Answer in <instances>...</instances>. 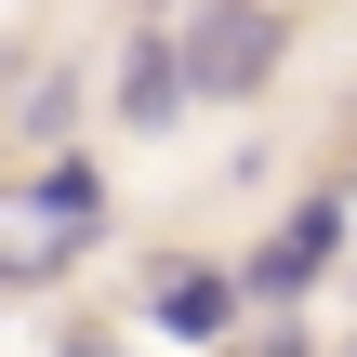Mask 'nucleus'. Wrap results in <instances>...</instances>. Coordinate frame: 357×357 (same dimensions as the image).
<instances>
[{
	"instance_id": "4",
	"label": "nucleus",
	"mask_w": 357,
	"mask_h": 357,
	"mask_svg": "<svg viewBox=\"0 0 357 357\" xmlns=\"http://www.w3.org/2000/svg\"><path fill=\"white\" fill-rule=\"evenodd\" d=\"M238 291H252V278H212V265H172V278H159L146 305H159V331H172V344H212V331L238 318Z\"/></svg>"
},
{
	"instance_id": "6",
	"label": "nucleus",
	"mask_w": 357,
	"mask_h": 357,
	"mask_svg": "<svg viewBox=\"0 0 357 357\" xmlns=\"http://www.w3.org/2000/svg\"><path fill=\"white\" fill-rule=\"evenodd\" d=\"M66 357H119V331H66Z\"/></svg>"
},
{
	"instance_id": "2",
	"label": "nucleus",
	"mask_w": 357,
	"mask_h": 357,
	"mask_svg": "<svg viewBox=\"0 0 357 357\" xmlns=\"http://www.w3.org/2000/svg\"><path fill=\"white\" fill-rule=\"evenodd\" d=\"M331 265H344V199H305V212L252 252V305H291V291H318Z\"/></svg>"
},
{
	"instance_id": "7",
	"label": "nucleus",
	"mask_w": 357,
	"mask_h": 357,
	"mask_svg": "<svg viewBox=\"0 0 357 357\" xmlns=\"http://www.w3.org/2000/svg\"><path fill=\"white\" fill-rule=\"evenodd\" d=\"M252 357H305V331H265V344H252Z\"/></svg>"
},
{
	"instance_id": "5",
	"label": "nucleus",
	"mask_w": 357,
	"mask_h": 357,
	"mask_svg": "<svg viewBox=\"0 0 357 357\" xmlns=\"http://www.w3.org/2000/svg\"><path fill=\"white\" fill-rule=\"evenodd\" d=\"M93 212H106V185H93V159H53V172H40V225H66V238H79Z\"/></svg>"
},
{
	"instance_id": "1",
	"label": "nucleus",
	"mask_w": 357,
	"mask_h": 357,
	"mask_svg": "<svg viewBox=\"0 0 357 357\" xmlns=\"http://www.w3.org/2000/svg\"><path fill=\"white\" fill-rule=\"evenodd\" d=\"M172 40H185V79H199V106H238V93H265V79H278V53H291L278 0H199V26H172Z\"/></svg>"
},
{
	"instance_id": "3",
	"label": "nucleus",
	"mask_w": 357,
	"mask_h": 357,
	"mask_svg": "<svg viewBox=\"0 0 357 357\" xmlns=\"http://www.w3.org/2000/svg\"><path fill=\"white\" fill-rule=\"evenodd\" d=\"M199 106V79H185V40L172 26H146L132 53H119V132H172Z\"/></svg>"
}]
</instances>
